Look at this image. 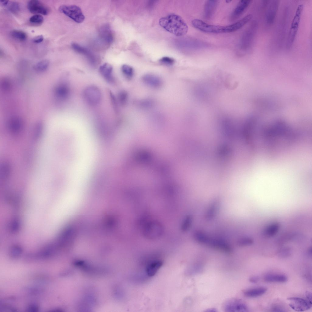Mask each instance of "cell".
Segmentation results:
<instances>
[{
    "label": "cell",
    "mask_w": 312,
    "mask_h": 312,
    "mask_svg": "<svg viewBox=\"0 0 312 312\" xmlns=\"http://www.w3.org/2000/svg\"><path fill=\"white\" fill-rule=\"evenodd\" d=\"M252 17V14H249L237 22L227 26L209 24L198 19L193 20L191 23L195 28L205 33L213 34L230 33L236 31L242 27L250 21Z\"/></svg>",
    "instance_id": "obj_1"
},
{
    "label": "cell",
    "mask_w": 312,
    "mask_h": 312,
    "mask_svg": "<svg viewBox=\"0 0 312 312\" xmlns=\"http://www.w3.org/2000/svg\"><path fill=\"white\" fill-rule=\"evenodd\" d=\"M159 24L167 31L177 36H184L188 31L186 23L181 16L175 14H170L161 18Z\"/></svg>",
    "instance_id": "obj_2"
},
{
    "label": "cell",
    "mask_w": 312,
    "mask_h": 312,
    "mask_svg": "<svg viewBox=\"0 0 312 312\" xmlns=\"http://www.w3.org/2000/svg\"><path fill=\"white\" fill-rule=\"evenodd\" d=\"M164 228L162 224L156 220H151L145 223L142 229L144 237L150 240L160 237L163 234Z\"/></svg>",
    "instance_id": "obj_3"
},
{
    "label": "cell",
    "mask_w": 312,
    "mask_h": 312,
    "mask_svg": "<svg viewBox=\"0 0 312 312\" xmlns=\"http://www.w3.org/2000/svg\"><path fill=\"white\" fill-rule=\"evenodd\" d=\"M303 9V4H301L298 6L296 9L292 22L287 39L286 47L288 48L292 47L294 41L297 33Z\"/></svg>",
    "instance_id": "obj_4"
},
{
    "label": "cell",
    "mask_w": 312,
    "mask_h": 312,
    "mask_svg": "<svg viewBox=\"0 0 312 312\" xmlns=\"http://www.w3.org/2000/svg\"><path fill=\"white\" fill-rule=\"evenodd\" d=\"M83 96L85 101L89 105L95 106L101 102V95L99 88L94 85L89 86L84 90Z\"/></svg>",
    "instance_id": "obj_5"
},
{
    "label": "cell",
    "mask_w": 312,
    "mask_h": 312,
    "mask_svg": "<svg viewBox=\"0 0 312 312\" xmlns=\"http://www.w3.org/2000/svg\"><path fill=\"white\" fill-rule=\"evenodd\" d=\"M59 10L77 23H81L84 20L85 17L81 9L77 5H62L59 7Z\"/></svg>",
    "instance_id": "obj_6"
},
{
    "label": "cell",
    "mask_w": 312,
    "mask_h": 312,
    "mask_svg": "<svg viewBox=\"0 0 312 312\" xmlns=\"http://www.w3.org/2000/svg\"><path fill=\"white\" fill-rule=\"evenodd\" d=\"M257 22L254 20L244 33L241 44L243 49L246 50L251 47L257 30Z\"/></svg>",
    "instance_id": "obj_7"
},
{
    "label": "cell",
    "mask_w": 312,
    "mask_h": 312,
    "mask_svg": "<svg viewBox=\"0 0 312 312\" xmlns=\"http://www.w3.org/2000/svg\"><path fill=\"white\" fill-rule=\"evenodd\" d=\"M223 309L226 312H248L247 305L242 300L232 299L226 301L224 304Z\"/></svg>",
    "instance_id": "obj_8"
},
{
    "label": "cell",
    "mask_w": 312,
    "mask_h": 312,
    "mask_svg": "<svg viewBox=\"0 0 312 312\" xmlns=\"http://www.w3.org/2000/svg\"><path fill=\"white\" fill-rule=\"evenodd\" d=\"M287 300L290 307L296 311H303L310 309L312 307L311 303L301 298L290 297Z\"/></svg>",
    "instance_id": "obj_9"
},
{
    "label": "cell",
    "mask_w": 312,
    "mask_h": 312,
    "mask_svg": "<svg viewBox=\"0 0 312 312\" xmlns=\"http://www.w3.org/2000/svg\"><path fill=\"white\" fill-rule=\"evenodd\" d=\"M279 1L272 0L268 2V7L265 14V20L268 24H271L274 22L278 11Z\"/></svg>",
    "instance_id": "obj_10"
},
{
    "label": "cell",
    "mask_w": 312,
    "mask_h": 312,
    "mask_svg": "<svg viewBox=\"0 0 312 312\" xmlns=\"http://www.w3.org/2000/svg\"><path fill=\"white\" fill-rule=\"evenodd\" d=\"M28 8L31 13L37 14L47 15L48 12L47 8L39 1L32 0L29 2Z\"/></svg>",
    "instance_id": "obj_11"
},
{
    "label": "cell",
    "mask_w": 312,
    "mask_h": 312,
    "mask_svg": "<svg viewBox=\"0 0 312 312\" xmlns=\"http://www.w3.org/2000/svg\"><path fill=\"white\" fill-rule=\"evenodd\" d=\"M72 47L75 51L85 55L92 65L95 66L97 65V61L95 56L88 49L76 43L72 44Z\"/></svg>",
    "instance_id": "obj_12"
},
{
    "label": "cell",
    "mask_w": 312,
    "mask_h": 312,
    "mask_svg": "<svg viewBox=\"0 0 312 312\" xmlns=\"http://www.w3.org/2000/svg\"><path fill=\"white\" fill-rule=\"evenodd\" d=\"M99 71L101 76L107 82L110 83L115 82L113 68L111 64L107 63L104 64L100 67Z\"/></svg>",
    "instance_id": "obj_13"
},
{
    "label": "cell",
    "mask_w": 312,
    "mask_h": 312,
    "mask_svg": "<svg viewBox=\"0 0 312 312\" xmlns=\"http://www.w3.org/2000/svg\"><path fill=\"white\" fill-rule=\"evenodd\" d=\"M144 83L147 86L154 88L160 87L162 81L161 78L158 76L151 74H147L142 77Z\"/></svg>",
    "instance_id": "obj_14"
},
{
    "label": "cell",
    "mask_w": 312,
    "mask_h": 312,
    "mask_svg": "<svg viewBox=\"0 0 312 312\" xmlns=\"http://www.w3.org/2000/svg\"><path fill=\"white\" fill-rule=\"evenodd\" d=\"M163 264V261L160 259H154L149 262L145 268V272L147 276L149 277L154 276Z\"/></svg>",
    "instance_id": "obj_15"
},
{
    "label": "cell",
    "mask_w": 312,
    "mask_h": 312,
    "mask_svg": "<svg viewBox=\"0 0 312 312\" xmlns=\"http://www.w3.org/2000/svg\"><path fill=\"white\" fill-rule=\"evenodd\" d=\"M251 1L249 0L240 1L231 14V20H233L239 17L248 7Z\"/></svg>",
    "instance_id": "obj_16"
},
{
    "label": "cell",
    "mask_w": 312,
    "mask_h": 312,
    "mask_svg": "<svg viewBox=\"0 0 312 312\" xmlns=\"http://www.w3.org/2000/svg\"><path fill=\"white\" fill-rule=\"evenodd\" d=\"M99 35L101 39L108 44L112 43L113 40V35L110 27L108 24L102 26L99 31Z\"/></svg>",
    "instance_id": "obj_17"
},
{
    "label": "cell",
    "mask_w": 312,
    "mask_h": 312,
    "mask_svg": "<svg viewBox=\"0 0 312 312\" xmlns=\"http://www.w3.org/2000/svg\"><path fill=\"white\" fill-rule=\"evenodd\" d=\"M264 280L268 282L283 283L287 281V278L283 274L270 273L264 276Z\"/></svg>",
    "instance_id": "obj_18"
},
{
    "label": "cell",
    "mask_w": 312,
    "mask_h": 312,
    "mask_svg": "<svg viewBox=\"0 0 312 312\" xmlns=\"http://www.w3.org/2000/svg\"><path fill=\"white\" fill-rule=\"evenodd\" d=\"M55 92L58 98L62 100H65L69 96L70 90L69 87L67 84L63 83L57 87Z\"/></svg>",
    "instance_id": "obj_19"
},
{
    "label": "cell",
    "mask_w": 312,
    "mask_h": 312,
    "mask_svg": "<svg viewBox=\"0 0 312 312\" xmlns=\"http://www.w3.org/2000/svg\"><path fill=\"white\" fill-rule=\"evenodd\" d=\"M217 2L215 0H208L206 2L204 9V16L206 19H209L213 15L217 6Z\"/></svg>",
    "instance_id": "obj_20"
},
{
    "label": "cell",
    "mask_w": 312,
    "mask_h": 312,
    "mask_svg": "<svg viewBox=\"0 0 312 312\" xmlns=\"http://www.w3.org/2000/svg\"><path fill=\"white\" fill-rule=\"evenodd\" d=\"M267 290L264 287H257L249 289L245 291L244 295L248 297H256L260 296L265 293Z\"/></svg>",
    "instance_id": "obj_21"
},
{
    "label": "cell",
    "mask_w": 312,
    "mask_h": 312,
    "mask_svg": "<svg viewBox=\"0 0 312 312\" xmlns=\"http://www.w3.org/2000/svg\"><path fill=\"white\" fill-rule=\"evenodd\" d=\"M122 72L126 79H131L133 76L134 71L133 68L130 66L126 64H124L121 67Z\"/></svg>",
    "instance_id": "obj_22"
},
{
    "label": "cell",
    "mask_w": 312,
    "mask_h": 312,
    "mask_svg": "<svg viewBox=\"0 0 312 312\" xmlns=\"http://www.w3.org/2000/svg\"><path fill=\"white\" fill-rule=\"evenodd\" d=\"M49 64V62L48 60H43L35 64L34 66V69L38 72L43 71L48 68Z\"/></svg>",
    "instance_id": "obj_23"
},
{
    "label": "cell",
    "mask_w": 312,
    "mask_h": 312,
    "mask_svg": "<svg viewBox=\"0 0 312 312\" xmlns=\"http://www.w3.org/2000/svg\"><path fill=\"white\" fill-rule=\"evenodd\" d=\"M22 122L19 118H12L9 122V127L12 130L17 131L20 130L22 126Z\"/></svg>",
    "instance_id": "obj_24"
},
{
    "label": "cell",
    "mask_w": 312,
    "mask_h": 312,
    "mask_svg": "<svg viewBox=\"0 0 312 312\" xmlns=\"http://www.w3.org/2000/svg\"><path fill=\"white\" fill-rule=\"evenodd\" d=\"M128 98L127 92L124 90L120 91L118 94L117 100L121 106H124L126 104Z\"/></svg>",
    "instance_id": "obj_25"
},
{
    "label": "cell",
    "mask_w": 312,
    "mask_h": 312,
    "mask_svg": "<svg viewBox=\"0 0 312 312\" xmlns=\"http://www.w3.org/2000/svg\"><path fill=\"white\" fill-rule=\"evenodd\" d=\"M11 34L13 38L21 41H24L27 38L26 34L20 30H13L11 32Z\"/></svg>",
    "instance_id": "obj_26"
},
{
    "label": "cell",
    "mask_w": 312,
    "mask_h": 312,
    "mask_svg": "<svg viewBox=\"0 0 312 312\" xmlns=\"http://www.w3.org/2000/svg\"><path fill=\"white\" fill-rule=\"evenodd\" d=\"M6 7H7L8 9L10 12L14 14L17 13L20 10V5L16 2H9Z\"/></svg>",
    "instance_id": "obj_27"
},
{
    "label": "cell",
    "mask_w": 312,
    "mask_h": 312,
    "mask_svg": "<svg viewBox=\"0 0 312 312\" xmlns=\"http://www.w3.org/2000/svg\"><path fill=\"white\" fill-rule=\"evenodd\" d=\"M43 16L40 14H35L31 16L29 19L31 23L34 24H40L44 21Z\"/></svg>",
    "instance_id": "obj_28"
},
{
    "label": "cell",
    "mask_w": 312,
    "mask_h": 312,
    "mask_svg": "<svg viewBox=\"0 0 312 312\" xmlns=\"http://www.w3.org/2000/svg\"><path fill=\"white\" fill-rule=\"evenodd\" d=\"M22 252L21 248L18 246H15L12 248L10 251L11 256L13 257H17L20 255Z\"/></svg>",
    "instance_id": "obj_29"
},
{
    "label": "cell",
    "mask_w": 312,
    "mask_h": 312,
    "mask_svg": "<svg viewBox=\"0 0 312 312\" xmlns=\"http://www.w3.org/2000/svg\"><path fill=\"white\" fill-rule=\"evenodd\" d=\"M202 268V266L199 264L193 265L190 268V273L191 275L198 274L201 272Z\"/></svg>",
    "instance_id": "obj_30"
},
{
    "label": "cell",
    "mask_w": 312,
    "mask_h": 312,
    "mask_svg": "<svg viewBox=\"0 0 312 312\" xmlns=\"http://www.w3.org/2000/svg\"><path fill=\"white\" fill-rule=\"evenodd\" d=\"M160 62L165 65H172L175 63L174 59L172 58L168 57H164L159 60Z\"/></svg>",
    "instance_id": "obj_31"
},
{
    "label": "cell",
    "mask_w": 312,
    "mask_h": 312,
    "mask_svg": "<svg viewBox=\"0 0 312 312\" xmlns=\"http://www.w3.org/2000/svg\"><path fill=\"white\" fill-rule=\"evenodd\" d=\"M110 97L111 99L112 104L114 107V108L116 111L117 110V100L116 98H115V96L114 94L112 93L111 92H110Z\"/></svg>",
    "instance_id": "obj_32"
},
{
    "label": "cell",
    "mask_w": 312,
    "mask_h": 312,
    "mask_svg": "<svg viewBox=\"0 0 312 312\" xmlns=\"http://www.w3.org/2000/svg\"><path fill=\"white\" fill-rule=\"evenodd\" d=\"M272 311L273 312H285V309L283 307L279 305L274 306L271 308Z\"/></svg>",
    "instance_id": "obj_33"
},
{
    "label": "cell",
    "mask_w": 312,
    "mask_h": 312,
    "mask_svg": "<svg viewBox=\"0 0 312 312\" xmlns=\"http://www.w3.org/2000/svg\"><path fill=\"white\" fill-rule=\"evenodd\" d=\"M44 40V37L42 35H40L35 37L33 39V41L36 43H39L41 42Z\"/></svg>",
    "instance_id": "obj_34"
},
{
    "label": "cell",
    "mask_w": 312,
    "mask_h": 312,
    "mask_svg": "<svg viewBox=\"0 0 312 312\" xmlns=\"http://www.w3.org/2000/svg\"><path fill=\"white\" fill-rule=\"evenodd\" d=\"M38 310V306L35 304H31L28 308V310L29 311L36 312Z\"/></svg>",
    "instance_id": "obj_35"
},
{
    "label": "cell",
    "mask_w": 312,
    "mask_h": 312,
    "mask_svg": "<svg viewBox=\"0 0 312 312\" xmlns=\"http://www.w3.org/2000/svg\"><path fill=\"white\" fill-rule=\"evenodd\" d=\"M306 300L312 303V293L311 292L307 291L306 293Z\"/></svg>",
    "instance_id": "obj_36"
},
{
    "label": "cell",
    "mask_w": 312,
    "mask_h": 312,
    "mask_svg": "<svg viewBox=\"0 0 312 312\" xmlns=\"http://www.w3.org/2000/svg\"><path fill=\"white\" fill-rule=\"evenodd\" d=\"M259 280V278L257 276H253L250 278L249 279L250 281L252 283H256Z\"/></svg>",
    "instance_id": "obj_37"
},
{
    "label": "cell",
    "mask_w": 312,
    "mask_h": 312,
    "mask_svg": "<svg viewBox=\"0 0 312 312\" xmlns=\"http://www.w3.org/2000/svg\"><path fill=\"white\" fill-rule=\"evenodd\" d=\"M9 2V1H0L1 5L3 6H6L8 5Z\"/></svg>",
    "instance_id": "obj_38"
},
{
    "label": "cell",
    "mask_w": 312,
    "mask_h": 312,
    "mask_svg": "<svg viewBox=\"0 0 312 312\" xmlns=\"http://www.w3.org/2000/svg\"><path fill=\"white\" fill-rule=\"evenodd\" d=\"M217 311L214 308H210L206 310L207 312H216Z\"/></svg>",
    "instance_id": "obj_39"
},
{
    "label": "cell",
    "mask_w": 312,
    "mask_h": 312,
    "mask_svg": "<svg viewBox=\"0 0 312 312\" xmlns=\"http://www.w3.org/2000/svg\"><path fill=\"white\" fill-rule=\"evenodd\" d=\"M83 294H84V293H83ZM79 309H80V308H79Z\"/></svg>",
    "instance_id": "obj_40"
}]
</instances>
